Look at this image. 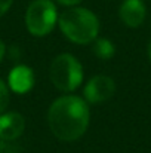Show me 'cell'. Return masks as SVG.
<instances>
[{
  "label": "cell",
  "mask_w": 151,
  "mask_h": 153,
  "mask_svg": "<svg viewBox=\"0 0 151 153\" xmlns=\"http://www.w3.org/2000/svg\"><path fill=\"white\" fill-rule=\"evenodd\" d=\"M56 7L50 0H34L25 13V24L33 36H46L56 24Z\"/></svg>",
  "instance_id": "cell-4"
},
{
  "label": "cell",
  "mask_w": 151,
  "mask_h": 153,
  "mask_svg": "<svg viewBox=\"0 0 151 153\" xmlns=\"http://www.w3.org/2000/svg\"><path fill=\"white\" fill-rule=\"evenodd\" d=\"M119 13L127 27H139L145 18V6L141 0H124Z\"/></svg>",
  "instance_id": "cell-8"
},
{
  "label": "cell",
  "mask_w": 151,
  "mask_h": 153,
  "mask_svg": "<svg viewBox=\"0 0 151 153\" xmlns=\"http://www.w3.org/2000/svg\"><path fill=\"white\" fill-rule=\"evenodd\" d=\"M24 128H25V120L19 113L10 111L0 116V140L4 141L16 140L24 132Z\"/></svg>",
  "instance_id": "cell-6"
},
{
  "label": "cell",
  "mask_w": 151,
  "mask_h": 153,
  "mask_svg": "<svg viewBox=\"0 0 151 153\" xmlns=\"http://www.w3.org/2000/svg\"><path fill=\"white\" fill-rule=\"evenodd\" d=\"M148 56H150V59H151V40H150V43H148Z\"/></svg>",
  "instance_id": "cell-14"
},
{
  "label": "cell",
  "mask_w": 151,
  "mask_h": 153,
  "mask_svg": "<svg viewBox=\"0 0 151 153\" xmlns=\"http://www.w3.org/2000/svg\"><path fill=\"white\" fill-rule=\"evenodd\" d=\"M49 74L52 83L64 92H70L79 88L83 79L80 62L70 53H62L52 61Z\"/></svg>",
  "instance_id": "cell-3"
},
{
  "label": "cell",
  "mask_w": 151,
  "mask_h": 153,
  "mask_svg": "<svg viewBox=\"0 0 151 153\" xmlns=\"http://www.w3.org/2000/svg\"><path fill=\"white\" fill-rule=\"evenodd\" d=\"M3 56H4V43L0 40V61H1Z\"/></svg>",
  "instance_id": "cell-13"
},
{
  "label": "cell",
  "mask_w": 151,
  "mask_h": 153,
  "mask_svg": "<svg viewBox=\"0 0 151 153\" xmlns=\"http://www.w3.org/2000/svg\"><path fill=\"white\" fill-rule=\"evenodd\" d=\"M34 85V73L28 65H16L9 73V88L16 94L28 92Z\"/></svg>",
  "instance_id": "cell-7"
},
{
  "label": "cell",
  "mask_w": 151,
  "mask_h": 153,
  "mask_svg": "<svg viewBox=\"0 0 151 153\" xmlns=\"http://www.w3.org/2000/svg\"><path fill=\"white\" fill-rule=\"evenodd\" d=\"M12 1H13V0H0V16L7 12V9L10 7Z\"/></svg>",
  "instance_id": "cell-11"
},
{
  "label": "cell",
  "mask_w": 151,
  "mask_h": 153,
  "mask_svg": "<svg viewBox=\"0 0 151 153\" xmlns=\"http://www.w3.org/2000/svg\"><path fill=\"white\" fill-rule=\"evenodd\" d=\"M61 31L74 43H91L98 36L99 21L94 12L85 7H71L59 16Z\"/></svg>",
  "instance_id": "cell-2"
},
{
  "label": "cell",
  "mask_w": 151,
  "mask_h": 153,
  "mask_svg": "<svg viewBox=\"0 0 151 153\" xmlns=\"http://www.w3.org/2000/svg\"><path fill=\"white\" fill-rule=\"evenodd\" d=\"M116 91L114 80L108 76H95L85 86V97L92 104H99L113 97Z\"/></svg>",
  "instance_id": "cell-5"
},
{
  "label": "cell",
  "mask_w": 151,
  "mask_h": 153,
  "mask_svg": "<svg viewBox=\"0 0 151 153\" xmlns=\"http://www.w3.org/2000/svg\"><path fill=\"white\" fill-rule=\"evenodd\" d=\"M7 102H9V91L4 82L0 79V113L7 107Z\"/></svg>",
  "instance_id": "cell-10"
},
{
  "label": "cell",
  "mask_w": 151,
  "mask_h": 153,
  "mask_svg": "<svg viewBox=\"0 0 151 153\" xmlns=\"http://www.w3.org/2000/svg\"><path fill=\"white\" fill-rule=\"evenodd\" d=\"M95 53L99 56L101 59H110L113 55H114V46L110 40L107 39H99L96 43H95V48H94Z\"/></svg>",
  "instance_id": "cell-9"
},
{
  "label": "cell",
  "mask_w": 151,
  "mask_h": 153,
  "mask_svg": "<svg viewBox=\"0 0 151 153\" xmlns=\"http://www.w3.org/2000/svg\"><path fill=\"white\" fill-rule=\"evenodd\" d=\"M0 153H3V152H1V150H0Z\"/></svg>",
  "instance_id": "cell-15"
},
{
  "label": "cell",
  "mask_w": 151,
  "mask_h": 153,
  "mask_svg": "<svg viewBox=\"0 0 151 153\" xmlns=\"http://www.w3.org/2000/svg\"><path fill=\"white\" fill-rule=\"evenodd\" d=\"M48 122L56 138L61 141H76L88 129L89 107L80 97H61L50 105Z\"/></svg>",
  "instance_id": "cell-1"
},
{
  "label": "cell",
  "mask_w": 151,
  "mask_h": 153,
  "mask_svg": "<svg viewBox=\"0 0 151 153\" xmlns=\"http://www.w3.org/2000/svg\"><path fill=\"white\" fill-rule=\"evenodd\" d=\"M59 3H62V4H67V6H71V4H77V3H80L82 0H58Z\"/></svg>",
  "instance_id": "cell-12"
}]
</instances>
